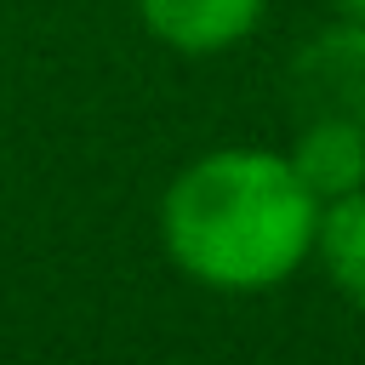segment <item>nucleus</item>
Returning a JSON list of instances; mask_svg holds the SVG:
<instances>
[{
    "label": "nucleus",
    "mask_w": 365,
    "mask_h": 365,
    "mask_svg": "<svg viewBox=\"0 0 365 365\" xmlns=\"http://www.w3.org/2000/svg\"><path fill=\"white\" fill-rule=\"evenodd\" d=\"M319 200L279 148H211L188 160L160 200L171 262L228 297L285 285L314 257Z\"/></svg>",
    "instance_id": "1"
},
{
    "label": "nucleus",
    "mask_w": 365,
    "mask_h": 365,
    "mask_svg": "<svg viewBox=\"0 0 365 365\" xmlns=\"http://www.w3.org/2000/svg\"><path fill=\"white\" fill-rule=\"evenodd\" d=\"M285 160H291V171L308 182V194H314L319 205L365 188V137H359L354 125L297 120V143L285 148Z\"/></svg>",
    "instance_id": "4"
},
{
    "label": "nucleus",
    "mask_w": 365,
    "mask_h": 365,
    "mask_svg": "<svg viewBox=\"0 0 365 365\" xmlns=\"http://www.w3.org/2000/svg\"><path fill=\"white\" fill-rule=\"evenodd\" d=\"M342 11H348L354 23H365V0H342Z\"/></svg>",
    "instance_id": "6"
},
{
    "label": "nucleus",
    "mask_w": 365,
    "mask_h": 365,
    "mask_svg": "<svg viewBox=\"0 0 365 365\" xmlns=\"http://www.w3.org/2000/svg\"><path fill=\"white\" fill-rule=\"evenodd\" d=\"M291 103L297 120H336L365 137V23L342 17L297 51Z\"/></svg>",
    "instance_id": "2"
},
{
    "label": "nucleus",
    "mask_w": 365,
    "mask_h": 365,
    "mask_svg": "<svg viewBox=\"0 0 365 365\" xmlns=\"http://www.w3.org/2000/svg\"><path fill=\"white\" fill-rule=\"evenodd\" d=\"M314 262L325 268V279H331L354 308H365V188L319 205Z\"/></svg>",
    "instance_id": "5"
},
{
    "label": "nucleus",
    "mask_w": 365,
    "mask_h": 365,
    "mask_svg": "<svg viewBox=\"0 0 365 365\" xmlns=\"http://www.w3.org/2000/svg\"><path fill=\"white\" fill-rule=\"evenodd\" d=\"M262 11L268 0H137L143 29L182 57H217L240 46L262 23Z\"/></svg>",
    "instance_id": "3"
}]
</instances>
